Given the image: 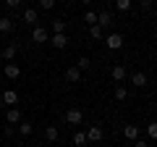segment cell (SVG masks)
Here are the masks:
<instances>
[{
	"mask_svg": "<svg viewBox=\"0 0 157 147\" xmlns=\"http://www.w3.org/2000/svg\"><path fill=\"white\" fill-rule=\"evenodd\" d=\"M123 42H126V40H123V34H118V32H115V34H107V37H105V45L110 47V50H121V47H123Z\"/></svg>",
	"mask_w": 157,
	"mask_h": 147,
	"instance_id": "1",
	"label": "cell"
},
{
	"mask_svg": "<svg viewBox=\"0 0 157 147\" xmlns=\"http://www.w3.org/2000/svg\"><path fill=\"white\" fill-rule=\"evenodd\" d=\"M81 118H84V113H81V110H78V108H71V110H66V121L68 124H81Z\"/></svg>",
	"mask_w": 157,
	"mask_h": 147,
	"instance_id": "2",
	"label": "cell"
},
{
	"mask_svg": "<svg viewBox=\"0 0 157 147\" xmlns=\"http://www.w3.org/2000/svg\"><path fill=\"white\" fill-rule=\"evenodd\" d=\"M16 53H18V42H11V45H6V47H3V58H6L8 63H11L13 58H16Z\"/></svg>",
	"mask_w": 157,
	"mask_h": 147,
	"instance_id": "3",
	"label": "cell"
},
{
	"mask_svg": "<svg viewBox=\"0 0 157 147\" xmlns=\"http://www.w3.org/2000/svg\"><path fill=\"white\" fill-rule=\"evenodd\" d=\"M84 134H86V142H100L102 139V129H100V126H89Z\"/></svg>",
	"mask_w": 157,
	"mask_h": 147,
	"instance_id": "4",
	"label": "cell"
},
{
	"mask_svg": "<svg viewBox=\"0 0 157 147\" xmlns=\"http://www.w3.org/2000/svg\"><path fill=\"white\" fill-rule=\"evenodd\" d=\"M32 40L37 42V45L47 42V29H42V26H34V32H32Z\"/></svg>",
	"mask_w": 157,
	"mask_h": 147,
	"instance_id": "5",
	"label": "cell"
},
{
	"mask_svg": "<svg viewBox=\"0 0 157 147\" xmlns=\"http://www.w3.org/2000/svg\"><path fill=\"white\" fill-rule=\"evenodd\" d=\"M6 76L8 79H18V76H21V68H18V63H6Z\"/></svg>",
	"mask_w": 157,
	"mask_h": 147,
	"instance_id": "6",
	"label": "cell"
},
{
	"mask_svg": "<svg viewBox=\"0 0 157 147\" xmlns=\"http://www.w3.org/2000/svg\"><path fill=\"white\" fill-rule=\"evenodd\" d=\"M78 79H81V71H78L76 66H71V68H66V81H71V84H76Z\"/></svg>",
	"mask_w": 157,
	"mask_h": 147,
	"instance_id": "7",
	"label": "cell"
},
{
	"mask_svg": "<svg viewBox=\"0 0 157 147\" xmlns=\"http://www.w3.org/2000/svg\"><path fill=\"white\" fill-rule=\"evenodd\" d=\"M110 24H113L110 11H100V13H97V26H110Z\"/></svg>",
	"mask_w": 157,
	"mask_h": 147,
	"instance_id": "8",
	"label": "cell"
},
{
	"mask_svg": "<svg viewBox=\"0 0 157 147\" xmlns=\"http://www.w3.org/2000/svg\"><path fill=\"white\" fill-rule=\"evenodd\" d=\"M3 102H6V105H16L18 102V92L16 89H6L3 92Z\"/></svg>",
	"mask_w": 157,
	"mask_h": 147,
	"instance_id": "9",
	"label": "cell"
},
{
	"mask_svg": "<svg viewBox=\"0 0 157 147\" xmlns=\"http://www.w3.org/2000/svg\"><path fill=\"white\" fill-rule=\"evenodd\" d=\"M113 79H115V81H121V84H123V79H126V66H123V63H121V66H113Z\"/></svg>",
	"mask_w": 157,
	"mask_h": 147,
	"instance_id": "10",
	"label": "cell"
},
{
	"mask_svg": "<svg viewBox=\"0 0 157 147\" xmlns=\"http://www.w3.org/2000/svg\"><path fill=\"white\" fill-rule=\"evenodd\" d=\"M6 118H8V124H18V121H24V118H21V110H18V108H8Z\"/></svg>",
	"mask_w": 157,
	"mask_h": 147,
	"instance_id": "11",
	"label": "cell"
},
{
	"mask_svg": "<svg viewBox=\"0 0 157 147\" xmlns=\"http://www.w3.org/2000/svg\"><path fill=\"white\" fill-rule=\"evenodd\" d=\"M123 134H126V139H139L141 129H139V126H134V124H128V126L123 129Z\"/></svg>",
	"mask_w": 157,
	"mask_h": 147,
	"instance_id": "12",
	"label": "cell"
},
{
	"mask_svg": "<svg viewBox=\"0 0 157 147\" xmlns=\"http://www.w3.org/2000/svg\"><path fill=\"white\" fill-rule=\"evenodd\" d=\"M131 84H134V87H139V89H141V87H147V74L136 71L134 76H131Z\"/></svg>",
	"mask_w": 157,
	"mask_h": 147,
	"instance_id": "13",
	"label": "cell"
},
{
	"mask_svg": "<svg viewBox=\"0 0 157 147\" xmlns=\"http://www.w3.org/2000/svg\"><path fill=\"white\" fill-rule=\"evenodd\" d=\"M50 42L58 47V50H63V47L68 45V37H66V34H52V40H50Z\"/></svg>",
	"mask_w": 157,
	"mask_h": 147,
	"instance_id": "14",
	"label": "cell"
},
{
	"mask_svg": "<svg viewBox=\"0 0 157 147\" xmlns=\"http://www.w3.org/2000/svg\"><path fill=\"white\" fill-rule=\"evenodd\" d=\"M0 32H3V34L13 32V18H8V16H0Z\"/></svg>",
	"mask_w": 157,
	"mask_h": 147,
	"instance_id": "15",
	"label": "cell"
},
{
	"mask_svg": "<svg viewBox=\"0 0 157 147\" xmlns=\"http://www.w3.org/2000/svg\"><path fill=\"white\" fill-rule=\"evenodd\" d=\"M24 21L26 24H37V8H26V11H24Z\"/></svg>",
	"mask_w": 157,
	"mask_h": 147,
	"instance_id": "16",
	"label": "cell"
},
{
	"mask_svg": "<svg viewBox=\"0 0 157 147\" xmlns=\"http://www.w3.org/2000/svg\"><path fill=\"white\" fill-rule=\"evenodd\" d=\"M45 139L47 142H58V126H47L45 129Z\"/></svg>",
	"mask_w": 157,
	"mask_h": 147,
	"instance_id": "17",
	"label": "cell"
},
{
	"mask_svg": "<svg viewBox=\"0 0 157 147\" xmlns=\"http://www.w3.org/2000/svg\"><path fill=\"white\" fill-rule=\"evenodd\" d=\"M89 34L94 37V40H105V32H102V26H97V24H92V26H89Z\"/></svg>",
	"mask_w": 157,
	"mask_h": 147,
	"instance_id": "18",
	"label": "cell"
},
{
	"mask_svg": "<svg viewBox=\"0 0 157 147\" xmlns=\"http://www.w3.org/2000/svg\"><path fill=\"white\" fill-rule=\"evenodd\" d=\"M50 26H52V32H55V34H66V21H60V18H55Z\"/></svg>",
	"mask_w": 157,
	"mask_h": 147,
	"instance_id": "19",
	"label": "cell"
},
{
	"mask_svg": "<svg viewBox=\"0 0 157 147\" xmlns=\"http://www.w3.org/2000/svg\"><path fill=\"white\" fill-rule=\"evenodd\" d=\"M18 134L29 137V134H32V124H29V121H18Z\"/></svg>",
	"mask_w": 157,
	"mask_h": 147,
	"instance_id": "20",
	"label": "cell"
},
{
	"mask_svg": "<svg viewBox=\"0 0 157 147\" xmlns=\"http://www.w3.org/2000/svg\"><path fill=\"white\" fill-rule=\"evenodd\" d=\"M115 8L121 13H126V11H131V0H115Z\"/></svg>",
	"mask_w": 157,
	"mask_h": 147,
	"instance_id": "21",
	"label": "cell"
},
{
	"mask_svg": "<svg viewBox=\"0 0 157 147\" xmlns=\"http://www.w3.org/2000/svg\"><path fill=\"white\" fill-rule=\"evenodd\" d=\"M73 145H76V147L86 145V134H84V131H76V134H73Z\"/></svg>",
	"mask_w": 157,
	"mask_h": 147,
	"instance_id": "22",
	"label": "cell"
},
{
	"mask_svg": "<svg viewBox=\"0 0 157 147\" xmlns=\"http://www.w3.org/2000/svg\"><path fill=\"white\" fill-rule=\"evenodd\" d=\"M126 97H128V89H126V87H115V100H121V102H123Z\"/></svg>",
	"mask_w": 157,
	"mask_h": 147,
	"instance_id": "23",
	"label": "cell"
},
{
	"mask_svg": "<svg viewBox=\"0 0 157 147\" xmlns=\"http://www.w3.org/2000/svg\"><path fill=\"white\" fill-rule=\"evenodd\" d=\"M147 137H149V139H155V137H157V124H155V121L147 124Z\"/></svg>",
	"mask_w": 157,
	"mask_h": 147,
	"instance_id": "24",
	"label": "cell"
},
{
	"mask_svg": "<svg viewBox=\"0 0 157 147\" xmlns=\"http://www.w3.org/2000/svg\"><path fill=\"white\" fill-rule=\"evenodd\" d=\"M84 24H89V26H92V24H97V13L94 11H86L84 13Z\"/></svg>",
	"mask_w": 157,
	"mask_h": 147,
	"instance_id": "25",
	"label": "cell"
},
{
	"mask_svg": "<svg viewBox=\"0 0 157 147\" xmlns=\"http://www.w3.org/2000/svg\"><path fill=\"white\" fill-rule=\"evenodd\" d=\"M78 71H84V68H89V58H86V55H81V58H78Z\"/></svg>",
	"mask_w": 157,
	"mask_h": 147,
	"instance_id": "26",
	"label": "cell"
},
{
	"mask_svg": "<svg viewBox=\"0 0 157 147\" xmlns=\"http://www.w3.org/2000/svg\"><path fill=\"white\" fill-rule=\"evenodd\" d=\"M39 8L50 11V8H55V0H39Z\"/></svg>",
	"mask_w": 157,
	"mask_h": 147,
	"instance_id": "27",
	"label": "cell"
},
{
	"mask_svg": "<svg viewBox=\"0 0 157 147\" xmlns=\"http://www.w3.org/2000/svg\"><path fill=\"white\" fill-rule=\"evenodd\" d=\"M6 6L8 8H18V6H21V0H6Z\"/></svg>",
	"mask_w": 157,
	"mask_h": 147,
	"instance_id": "28",
	"label": "cell"
},
{
	"mask_svg": "<svg viewBox=\"0 0 157 147\" xmlns=\"http://www.w3.org/2000/svg\"><path fill=\"white\" fill-rule=\"evenodd\" d=\"M134 147H149V142H144V139H134Z\"/></svg>",
	"mask_w": 157,
	"mask_h": 147,
	"instance_id": "29",
	"label": "cell"
},
{
	"mask_svg": "<svg viewBox=\"0 0 157 147\" xmlns=\"http://www.w3.org/2000/svg\"><path fill=\"white\" fill-rule=\"evenodd\" d=\"M141 6H152V0H141Z\"/></svg>",
	"mask_w": 157,
	"mask_h": 147,
	"instance_id": "30",
	"label": "cell"
},
{
	"mask_svg": "<svg viewBox=\"0 0 157 147\" xmlns=\"http://www.w3.org/2000/svg\"><path fill=\"white\" fill-rule=\"evenodd\" d=\"M78 3H84V6H89V3H92V0H78Z\"/></svg>",
	"mask_w": 157,
	"mask_h": 147,
	"instance_id": "31",
	"label": "cell"
},
{
	"mask_svg": "<svg viewBox=\"0 0 157 147\" xmlns=\"http://www.w3.org/2000/svg\"><path fill=\"white\" fill-rule=\"evenodd\" d=\"M0 16H3V3H0Z\"/></svg>",
	"mask_w": 157,
	"mask_h": 147,
	"instance_id": "32",
	"label": "cell"
}]
</instances>
